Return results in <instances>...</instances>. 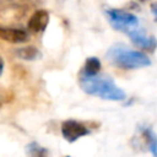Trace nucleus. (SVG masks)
Returning <instances> with one entry per match:
<instances>
[{"label": "nucleus", "instance_id": "obj_1", "mask_svg": "<svg viewBox=\"0 0 157 157\" xmlns=\"http://www.w3.org/2000/svg\"><path fill=\"white\" fill-rule=\"evenodd\" d=\"M81 88L91 96H97L107 101H124L126 93L115 85V82L108 76H80Z\"/></svg>", "mask_w": 157, "mask_h": 157}, {"label": "nucleus", "instance_id": "obj_2", "mask_svg": "<svg viewBox=\"0 0 157 157\" xmlns=\"http://www.w3.org/2000/svg\"><path fill=\"white\" fill-rule=\"evenodd\" d=\"M105 56L108 61L112 63L113 65L126 70L139 69L151 65V59L145 53L139 50H132L120 43L113 44L108 49Z\"/></svg>", "mask_w": 157, "mask_h": 157}, {"label": "nucleus", "instance_id": "obj_3", "mask_svg": "<svg viewBox=\"0 0 157 157\" xmlns=\"http://www.w3.org/2000/svg\"><path fill=\"white\" fill-rule=\"evenodd\" d=\"M105 16L114 29L119 32H125L126 34L136 29L139 26V18L132 12L123 9H109L105 11Z\"/></svg>", "mask_w": 157, "mask_h": 157}, {"label": "nucleus", "instance_id": "obj_4", "mask_svg": "<svg viewBox=\"0 0 157 157\" xmlns=\"http://www.w3.org/2000/svg\"><path fill=\"white\" fill-rule=\"evenodd\" d=\"M90 134H91V129L82 121L67 119L61 124V135L69 142H74L80 137Z\"/></svg>", "mask_w": 157, "mask_h": 157}, {"label": "nucleus", "instance_id": "obj_5", "mask_svg": "<svg viewBox=\"0 0 157 157\" xmlns=\"http://www.w3.org/2000/svg\"><path fill=\"white\" fill-rule=\"evenodd\" d=\"M128 36L136 47L147 52H153L157 47V39L153 36H150L144 28H136L129 32Z\"/></svg>", "mask_w": 157, "mask_h": 157}, {"label": "nucleus", "instance_id": "obj_6", "mask_svg": "<svg viewBox=\"0 0 157 157\" xmlns=\"http://www.w3.org/2000/svg\"><path fill=\"white\" fill-rule=\"evenodd\" d=\"M0 38L12 44H20L28 40L29 34L23 28L16 27H2L0 26Z\"/></svg>", "mask_w": 157, "mask_h": 157}, {"label": "nucleus", "instance_id": "obj_7", "mask_svg": "<svg viewBox=\"0 0 157 157\" xmlns=\"http://www.w3.org/2000/svg\"><path fill=\"white\" fill-rule=\"evenodd\" d=\"M49 23V12L44 9H39L32 13V16L28 20L27 28L32 33H39L43 32Z\"/></svg>", "mask_w": 157, "mask_h": 157}, {"label": "nucleus", "instance_id": "obj_8", "mask_svg": "<svg viewBox=\"0 0 157 157\" xmlns=\"http://www.w3.org/2000/svg\"><path fill=\"white\" fill-rule=\"evenodd\" d=\"M140 139L144 141L146 148L152 153L153 157H157V135L156 132L148 126L139 128Z\"/></svg>", "mask_w": 157, "mask_h": 157}, {"label": "nucleus", "instance_id": "obj_9", "mask_svg": "<svg viewBox=\"0 0 157 157\" xmlns=\"http://www.w3.org/2000/svg\"><path fill=\"white\" fill-rule=\"evenodd\" d=\"M101 67H102V64H101L99 59L96 58V56H90L85 61V65L82 67L81 75H85V76H96V75L99 74Z\"/></svg>", "mask_w": 157, "mask_h": 157}, {"label": "nucleus", "instance_id": "obj_10", "mask_svg": "<svg viewBox=\"0 0 157 157\" xmlns=\"http://www.w3.org/2000/svg\"><path fill=\"white\" fill-rule=\"evenodd\" d=\"M15 55L18 56V58L22 59V60H28V61H29V60L37 59V58L40 55V53H39V50H38L36 47L28 45V47H23V48L16 49Z\"/></svg>", "mask_w": 157, "mask_h": 157}, {"label": "nucleus", "instance_id": "obj_11", "mask_svg": "<svg viewBox=\"0 0 157 157\" xmlns=\"http://www.w3.org/2000/svg\"><path fill=\"white\" fill-rule=\"evenodd\" d=\"M26 153L28 157H49L48 150L37 142H31L26 146Z\"/></svg>", "mask_w": 157, "mask_h": 157}, {"label": "nucleus", "instance_id": "obj_12", "mask_svg": "<svg viewBox=\"0 0 157 157\" xmlns=\"http://www.w3.org/2000/svg\"><path fill=\"white\" fill-rule=\"evenodd\" d=\"M151 11H152L155 15H157V2L151 4Z\"/></svg>", "mask_w": 157, "mask_h": 157}, {"label": "nucleus", "instance_id": "obj_13", "mask_svg": "<svg viewBox=\"0 0 157 157\" xmlns=\"http://www.w3.org/2000/svg\"><path fill=\"white\" fill-rule=\"evenodd\" d=\"M4 102H5V97H4V93H2L1 91H0V108L2 107Z\"/></svg>", "mask_w": 157, "mask_h": 157}, {"label": "nucleus", "instance_id": "obj_14", "mask_svg": "<svg viewBox=\"0 0 157 157\" xmlns=\"http://www.w3.org/2000/svg\"><path fill=\"white\" fill-rule=\"evenodd\" d=\"M2 71H4V60H2V58L0 56V76H1Z\"/></svg>", "mask_w": 157, "mask_h": 157}, {"label": "nucleus", "instance_id": "obj_15", "mask_svg": "<svg viewBox=\"0 0 157 157\" xmlns=\"http://www.w3.org/2000/svg\"><path fill=\"white\" fill-rule=\"evenodd\" d=\"M65 157H70V156H65Z\"/></svg>", "mask_w": 157, "mask_h": 157}]
</instances>
